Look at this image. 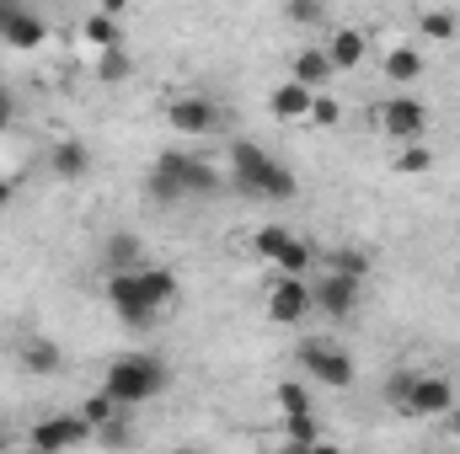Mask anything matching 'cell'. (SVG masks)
I'll return each instance as SVG.
<instances>
[{"label":"cell","instance_id":"obj_1","mask_svg":"<svg viewBox=\"0 0 460 454\" xmlns=\"http://www.w3.org/2000/svg\"><path fill=\"white\" fill-rule=\"evenodd\" d=\"M177 273L172 267H155V262H145V267H134V273H113L108 278V305H113V316L123 327H150L161 310H172L177 305Z\"/></svg>","mask_w":460,"mask_h":454},{"label":"cell","instance_id":"obj_2","mask_svg":"<svg viewBox=\"0 0 460 454\" xmlns=\"http://www.w3.org/2000/svg\"><path fill=\"white\" fill-rule=\"evenodd\" d=\"M166 385H172V374H166V363L155 353H118L113 363L102 369V390L113 396L123 412L166 396Z\"/></svg>","mask_w":460,"mask_h":454},{"label":"cell","instance_id":"obj_3","mask_svg":"<svg viewBox=\"0 0 460 454\" xmlns=\"http://www.w3.org/2000/svg\"><path fill=\"white\" fill-rule=\"evenodd\" d=\"M300 369H305V385H322V390H348L353 385V358H348L338 342H300L295 347Z\"/></svg>","mask_w":460,"mask_h":454},{"label":"cell","instance_id":"obj_4","mask_svg":"<svg viewBox=\"0 0 460 454\" xmlns=\"http://www.w3.org/2000/svg\"><path fill=\"white\" fill-rule=\"evenodd\" d=\"M257 251L279 267V278H305L311 262H316V251H311L295 230H284V225H262L257 230Z\"/></svg>","mask_w":460,"mask_h":454},{"label":"cell","instance_id":"obj_5","mask_svg":"<svg viewBox=\"0 0 460 454\" xmlns=\"http://www.w3.org/2000/svg\"><path fill=\"white\" fill-rule=\"evenodd\" d=\"M27 439H32V454H70L81 444H92V428H86L81 412H49V417L32 423Z\"/></svg>","mask_w":460,"mask_h":454},{"label":"cell","instance_id":"obj_6","mask_svg":"<svg viewBox=\"0 0 460 454\" xmlns=\"http://www.w3.org/2000/svg\"><path fill=\"white\" fill-rule=\"evenodd\" d=\"M375 123H380V134H391L396 144H423V134H429V108H423L418 97H391V102L375 108Z\"/></svg>","mask_w":460,"mask_h":454},{"label":"cell","instance_id":"obj_7","mask_svg":"<svg viewBox=\"0 0 460 454\" xmlns=\"http://www.w3.org/2000/svg\"><path fill=\"white\" fill-rule=\"evenodd\" d=\"M161 166L177 177L182 198H215V193L226 188V171H215L204 155H182V150H166V155H161Z\"/></svg>","mask_w":460,"mask_h":454},{"label":"cell","instance_id":"obj_8","mask_svg":"<svg viewBox=\"0 0 460 454\" xmlns=\"http://www.w3.org/2000/svg\"><path fill=\"white\" fill-rule=\"evenodd\" d=\"M358 300H364V284H358V278H343V273H322V278L311 284V305H316L327 321L358 316Z\"/></svg>","mask_w":460,"mask_h":454},{"label":"cell","instance_id":"obj_9","mask_svg":"<svg viewBox=\"0 0 460 454\" xmlns=\"http://www.w3.org/2000/svg\"><path fill=\"white\" fill-rule=\"evenodd\" d=\"M456 385L445 374H412V390H407V406L402 417H450L456 412Z\"/></svg>","mask_w":460,"mask_h":454},{"label":"cell","instance_id":"obj_10","mask_svg":"<svg viewBox=\"0 0 460 454\" xmlns=\"http://www.w3.org/2000/svg\"><path fill=\"white\" fill-rule=\"evenodd\" d=\"M311 278H273L268 289V321L273 327H300L311 316Z\"/></svg>","mask_w":460,"mask_h":454},{"label":"cell","instance_id":"obj_11","mask_svg":"<svg viewBox=\"0 0 460 454\" xmlns=\"http://www.w3.org/2000/svg\"><path fill=\"white\" fill-rule=\"evenodd\" d=\"M97 257H102L108 278H113V273H134V267H145V240H139L134 230H113V235H102Z\"/></svg>","mask_w":460,"mask_h":454},{"label":"cell","instance_id":"obj_12","mask_svg":"<svg viewBox=\"0 0 460 454\" xmlns=\"http://www.w3.org/2000/svg\"><path fill=\"white\" fill-rule=\"evenodd\" d=\"M268 161H273V155H268L262 144H252V139H235V144H230V161H226V166H230V182H235V188L252 198V188H257V177L268 171Z\"/></svg>","mask_w":460,"mask_h":454},{"label":"cell","instance_id":"obj_13","mask_svg":"<svg viewBox=\"0 0 460 454\" xmlns=\"http://www.w3.org/2000/svg\"><path fill=\"white\" fill-rule=\"evenodd\" d=\"M166 118H172V128H182V134H215V128H220V108H215L209 97H177Z\"/></svg>","mask_w":460,"mask_h":454},{"label":"cell","instance_id":"obj_14","mask_svg":"<svg viewBox=\"0 0 460 454\" xmlns=\"http://www.w3.org/2000/svg\"><path fill=\"white\" fill-rule=\"evenodd\" d=\"M49 171H54L59 182H86V177H92V150H86L81 139H59V144L49 150Z\"/></svg>","mask_w":460,"mask_h":454},{"label":"cell","instance_id":"obj_15","mask_svg":"<svg viewBox=\"0 0 460 454\" xmlns=\"http://www.w3.org/2000/svg\"><path fill=\"white\" fill-rule=\"evenodd\" d=\"M311 102H316V92H305L300 81H284V86L268 92V113L279 118V123H305L311 118Z\"/></svg>","mask_w":460,"mask_h":454},{"label":"cell","instance_id":"obj_16","mask_svg":"<svg viewBox=\"0 0 460 454\" xmlns=\"http://www.w3.org/2000/svg\"><path fill=\"white\" fill-rule=\"evenodd\" d=\"M0 43H11V48H38V43H49V22H43L38 11H27V5H16V16L5 22V32H0Z\"/></svg>","mask_w":460,"mask_h":454},{"label":"cell","instance_id":"obj_17","mask_svg":"<svg viewBox=\"0 0 460 454\" xmlns=\"http://www.w3.org/2000/svg\"><path fill=\"white\" fill-rule=\"evenodd\" d=\"M332 75H338V70H332V59H327V48H322V43H311V48H300V54H295V75H289V81H300L305 92H322Z\"/></svg>","mask_w":460,"mask_h":454},{"label":"cell","instance_id":"obj_18","mask_svg":"<svg viewBox=\"0 0 460 454\" xmlns=\"http://www.w3.org/2000/svg\"><path fill=\"white\" fill-rule=\"evenodd\" d=\"M300 193V177L284 166V161H268V171L257 177V188H252V198H262V204H289Z\"/></svg>","mask_w":460,"mask_h":454},{"label":"cell","instance_id":"obj_19","mask_svg":"<svg viewBox=\"0 0 460 454\" xmlns=\"http://www.w3.org/2000/svg\"><path fill=\"white\" fill-rule=\"evenodd\" d=\"M322 48H327V59H332V70H358V59L369 54V38H364L358 27H338Z\"/></svg>","mask_w":460,"mask_h":454},{"label":"cell","instance_id":"obj_20","mask_svg":"<svg viewBox=\"0 0 460 454\" xmlns=\"http://www.w3.org/2000/svg\"><path fill=\"white\" fill-rule=\"evenodd\" d=\"M16 358H22V369H27V374H59V369H65V353H59V342H49V337L16 342Z\"/></svg>","mask_w":460,"mask_h":454},{"label":"cell","instance_id":"obj_21","mask_svg":"<svg viewBox=\"0 0 460 454\" xmlns=\"http://www.w3.org/2000/svg\"><path fill=\"white\" fill-rule=\"evenodd\" d=\"M385 75H391L396 86H412V81L423 75V54H418L412 43H396V48L385 54Z\"/></svg>","mask_w":460,"mask_h":454},{"label":"cell","instance_id":"obj_22","mask_svg":"<svg viewBox=\"0 0 460 454\" xmlns=\"http://www.w3.org/2000/svg\"><path fill=\"white\" fill-rule=\"evenodd\" d=\"M81 417H86V428H92V439H97L108 423H118V417H123V406H118L108 390H92V396L81 401Z\"/></svg>","mask_w":460,"mask_h":454},{"label":"cell","instance_id":"obj_23","mask_svg":"<svg viewBox=\"0 0 460 454\" xmlns=\"http://www.w3.org/2000/svg\"><path fill=\"white\" fill-rule=\"evenodd\" d=\"M418 32L429 38V43H456V32H460V16L456 11H418Z\"/></svg>","mask_w":460,"mask_h":454},{"label":"cell","instance_id":"obj_24","mask_svg":"<svg viewBox=\"0 0 460 454\" xmlns=\"http://www.w3.org/2000/svg\"><path fill=\"white\" fill-rule=\"evenodd\" d=\"M273 401H279V412H284V417L316 412V401H311V385H305V380H284V385H273Z\"/></svg>","mask_w":460,"mask_h":454},{"label":"cell","instance_id":"obj_25","mask_svg":"<svg viewBox=\"0 0 460 454\" xmlns=\"http://www.w3.org/2000/svg\"><path fill=\"white\" fill-rule=\"evenodd\" d=\"M81 32H86V43H97V54H108V48H123V32H118V16H108V11H92Z\"/></svg>","mask_w":460,"mask_h":454},{"label":"cell","instance_id":"obj_26","mask_svg":"<svg viewBox=\"0 0 460 454\" xmlns=\"http://www.w3.org/2000/svg\"><path fill=\"white\" fill-rule=\"evenodd\" d=\"M322 262H327V273H343V278H358V284L369 278V257L358 246H332Z\"/></svg>","mask_w":460,"mask_h":454},{"label":"cell","instance_id":"obj_27","mask_svg":"<svg viewBox=\"0 0 460 454\" xmlns=\"http://www.w3.org/2000/svg\"><path fill=\"white\" fill-rule=\"evenodd\" d=\"M145 198H150V204H182V188H177V177H172L161 161L145 171Z\"/></svg>","mask_w":460,"mask_h":454},{"label":"cell","instance_id":"obj_28","mask_svg":"<svg viewBox=\"0 0 460 454\" xmlns=\"http://www.w3.org/2000/svg\"><path fill=\"white\" fill-rule=\"evenodd\" d=\"M128 75H134L128 48H108V54H97V81H102V86H123Z\"/></svg>","mask_w":460,"mask_h":454},{"label":"cell","instance_id":"obj_29","mask_svg":"<svg viewBox=\"0 0 460 454\" xmlns=\"http://www.w3.org/2000/svg\"><path fill=\"white\" fill-rule=\"evenodd\" d=\"M284 433H289V444H322V417L316 412H300V417H284Z\"/></svg>","mask_w":460,"mask_h":454},{"label":"cell","instance_id":"obj_30","mask_svg":"<svg viewBox=\"0 0 460 454\" xmlns=\"http://www.w3.org/2000/svg\"><path fill=\"white\" fill-rule=\"evenodd\" d=\"M429 166H434V150H429V144H402V150H396V171H402V177H423Z\"/></svg>","mask_w":460,"mask_h":454},{"label":"cell","instance_id":"obj_31","mask_svg":"<svg viewBox=\"0 0 460 454\" xmlns=\"http://www.w3.org/2000/svg\"><path fill=\"white\" fill-rule=\"evenodd\" d=\"M284 16H289L295 27H322V22H327V5H322V0H289Z\"/></svg>","mask_w":460,"mask_h":454},{"label":"cell","instance_id":"obj_32","mask_svg":"<svg viewBox=\"0 0 460 454\" xmlns=\"http://www.w3.org/2000/svg\"><path fill=\"white\" fill-rule=\"evenodd\" d=\"M97 439H102V450H128V444H134V423H128V412H123L118 423H108Z\"/></svg>","mask_w":460,"mask_h":454},{"label":"cell","instance_id":"obj_33","mask_svg":"<svg viewBox=\"0 0 460 454\" xmlns=\"http://www.w3.org/2000/svg\"><path fill=\"white\" fill-rule=\"evenodd\" d=\"M311 123H322V128H338V123H343V108H338V97L316 92V102H311Z\"/></svg>","mask_w":460,"mask_h":454},{"label":"cell","instance_id":"obj_34","mask_svg":"<svg viewBox=\"0 0 460 454\" xmlns=\"http://www.w3.org/2000/svg\"><path fill=\"white\" fill-rule=\"evenodd\" d=\"M407 390H412V369L391 374V380H385V406H396V412H402V406H407Z\"/></svg>","mask_w":460,"mask_h":454},{"label":"cell","instance_id":"obj_35","mask_svg":"<svg viewBox=\"0 0 460 454\" xmlns=\"http://www.w3.org/2000/svg\"><path fill=\"white\" fill-rule=\"evenodd\" d=\"M16 123V102H11V92H0V134Z\"/></svg>","mask_w":460,"mask_h":454},{"label":"cell","instance_id":"obj_36","mask_svg":"<svg viewBox=\"0 0 460 454\" xmlns=\"http://www.w3.org/2000/svg\"><path fill=\"white\" fill-rule=\"evenodd\" d=\"M16 16V0H0V32H5V22Z\"/></svg>","mask_w":460,"mask_h":454},{"label":"cell","instance_id":"obj_37","mask_svg":"<svg viewBox=\"0 0 460 454\" xmlns=\"http://www.w3.org/2000/svg\"><path fill=\"white\" fill-rule=\"evenodd\" d=\"M305 454H343V450H338V444H327V439H322V444H311V450H305Z\"/></svg>","mask_w":460,"mask_h":454},{"label":"cell","instance_id":"obj_38","mask_svg":"<svg viewBox=\"0 0 460 454\" xmlns=\"http://www.w3.org/2000/svg\"><path fill=\"white\" fill-rule=\"evenodd\" d=\"M5 204H11V182L0 177V209H5Z\"/></svg>","mask_w":460,"mask_h":454},{"label":"cell","instance_id":"obj_39","mask_svg":"<svg viewBox=\"0 0 460 454\" xmlns=\"http://www.w3.org/2000/svg\"><path fill=\"white\" fill-rule=\"evenodd\" d=\"M445 423H450V428H456V433H460V401H456V412H450V417H445Z\"/></svg>","mask_w":460,"mask_h":454},{"label":"cell","instance_id":"obj_40","mask_svg":"<svg viewBox=\"0 0 460 454\" xmlns=\"http://www.w3.org/2000/svg\"><path fill=\"white\" fill-rule=\"evenodd\" d=\"M284 454H305V444H289V450H284Z\"/></svg>","mask_w":460,"mask_h":454},{"label":"cell","instance_id":"obj_41","mask_svg":"<svg viewBox=\"0 0 460 454\" xmlns=\"http://www.w3.org/2000/svg\"><path fill=\"white\" fill-rule=\"evenodd\" d=\"M172 454H204V450H172Z\"/></svg>","mask_w":460,"mask_h":454}]
</instances>
